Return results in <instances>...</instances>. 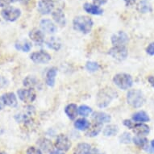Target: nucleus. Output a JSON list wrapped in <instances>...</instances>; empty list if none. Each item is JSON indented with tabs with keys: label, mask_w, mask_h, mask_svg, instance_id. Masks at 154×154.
<instances>
[{
	"label": "nucleus",
	"mask_w": 154,
	"mask_h": 154,
	"mask_svg": "<svg viewBox=\"0 0 154 154\" xmlns=\"http://www.w3.org/2000/svg\"><path fill=\"white\" fill-rule=\"evenodd\" d=\"M57 149H58L61 152H67L72 146L69 137L64 134H59L56 138L55 144H54Z\"/></svg>",
	"instance_id": "9"
},
{
	"label": "nucleus",
	"mask_w": 154,
	"mask_h": 154,
	"mask_svg": "<svg viewBox=\"0 0 154 154\" xmlns=\"http://www.w3.org/2000/svg\"><path fill=\"white\" fill-rule=\"evenodd\" d=\"M65 113L66 114V116H68L69 119L73 120L77 118V116L79 114V108H78L76 104H68L65 108Z\"/></svg>",
	"instance_id": "24"
},
{
	"label": "nucleus",
	"mask_w": 154,
	"mask_h": 154,
	"mask_svg": "<svg viewBox=\"0 0 154 154\" xmlns=\"http://www.w3.org/2000/svg\"><path fill=\"white\" fill-rule=\"evenodd\" d=\"M54 5L53 0H40L38 3L37 10L41 15H48L53 12Z\"/></svg>",
	"instance_id": "11"
},
{
	"label": "nucleus",
	"mask_w": 154,
	"mask_h": 154,
	"mask_svg": "<svg viewBox=\"0 0 154 154\" xmlns=\"http://www.w3.org/2000/svg\"><path fill=\"white\" fill-rule=\"evenodd\" d=\"M46 45H47L48 48L55 51L60 50V48H61V41H59V39L56 37L49 38L48 41H46Z\"/></svg>",
	"instance_id": "29"
},
{
	"label": "nucleus",
	"mask_w": 154,
	"mask_h": 154,
	"mask_svg": "<svg viewBox=\"0 0 154 154\" xmlns=\"http://www.w3.org/2000/svg\"><path fill=\"white\" fill-rule=\"evenodd\" d=\"M26 154H43V152L41 151L39 148L31 146L28 148L27 151H26Z\"/></svg>",
	"instance_id": "36"
},
{
	"label": "nucleus",
	"mask_w": 154,
	"mask_h": 154,
	"mask_svg": "<svg viewBox=\"0 0 154 154\" xmlns=\"http://www.w3.org/2000/svg\"><path fill=\"white\" fill-rule=\"evenodd\" d=\"M136 1H137V0H124V2L128 7V6H132L133 4H135Z\"/></svg>",
	"instance_id": "41"
},
{
	"label": "nucleus",
	"mask_w": 154,
	"mask_h": 154,
	"mask_svg": "<svg viewBox=\"0 0 154 154\" xmlns=\"http://www.w3.org/2000/svg\"><path fill=\"white\" fill-rule=\"evenodd\" d=\"M52 16H53V20L55 21L58 25L63 27L66 24V19L65 13L60 8H57L55 11H53L52 12Z\"/></svg>",
	"instance_id": "16"
},
{
	"label": "nucleus",
	"mask_w": 154,
	"mask_h": 154,
	"mask_svg": "<svg viewBox=\"0 0 154 154\" xmlns=\"http://www.w3.org/2000/svg\"><path fill=\"white\" fill-rule=\"evenodd\" d=\"M94 23L92 19L86 15H79L73 19V26L76 31H79L84 34L91 32Z\"/></svg>",
	"instance_id": "2"
},
{
	"label": "nucleus",
	"mask_w": 154,
	"mask_h": 154,
	"mask_svg": "<svg viewBox=\"0 0 154 154\" xmlns=\"http://www.w3.org/2000/svg\"><path fill=\"white\" fill-rule=\"evenodd\" d=\"M92 154H103L101 152H99V150H98L97 149H94L93 152H92Z\"/></svg>",
	"instance_id": "45"
},
{
	"label": "nucleus",
	"mask_w": 154,
	"mask_h": 154,
	"mask_svg": "<svg viewBox=\"0 0 154 154\" xmlns=\"http://www.w3.org/2000/svg\"><path fill=\"white\" fill-rule=\"evenodd\" d=\"M94 148L87 143H79L73 149V154H92Z\"/></svg>",
	"instance_id": "18"
},
{
	"label": "nucleus",
	"mask_w": 154,
	"mask_h": 154,
	"mask_svg": "<svg viewBox=\"0 0 154 154\" xmlns=\"http://www.w3.org/2000/svg\"><path fill=\"white\" fill-rule=\"evenodd\" d=\"M36 144L39 149L44 152H50L53 150V144L50 140L45 137H41L37 140Z\"/></svg>",
	"instance_id": "14"
},
{
	"label": "nucleus",
	"mask_w": 154,
	"mask_h": 154,
	"mask_svg": "<svg viewBox=\"0 0 154 154\" xmlns=\"http://www.w3.org/2000/svg\"><path fill=\"white\" fill-rule=\"evenodd\" d=\"M151 147H152V149L154 150V140H152L151 141Z\"/></svg>",
	"instance_id": "46"
},
{
	"label": "nucleus",
	"mask_w": 154,
	"mask_h": 154,
	"mask_svg": "<svg viewBox=\"0 0 154 154\" xmlns=\"http://www.w3.org/2000/svg\"><path fill=\"white\" fill-rule=\"evenodd\" d=\"M134 144L140 149H146L149 148V140L146 137L142 136H136L132 138Z\"/></svg>",
	"instance_id": "25"
},
{
	"label": "nucleus",
	"mask_w": 154,
	"mask_h": 154,
	"mask_svg": "<svg viewBox=\"0 0 154 154\" xmlns=\"http://www.w3.org/2000/svg\"><path fill=\"white\" fill-rule=\"evenodd\" d=\"M118 131H119L118 126L114 125V124H111V125L106 126L103 129V135L105 137H114L118 133Z\"/></svg>",
	"instance_id": "30"
},
{
	"label": "nucleus",
	"mask_w": 154,
	"mask_h": 154,
	"mask_svg": "<svg viewBox=\"0 0 154 154\" xmlns=\"http://www.w3.org/2000/svg\"><path fill=\"white\" fill-rule=\"evenodd\" d=\"M146 53L150 56H154V42L148 45L146 48Z\"/></svg>",
	"instance_id": "37"
},
{
	"label": "nucleus",
	"mask_w": 154,
	"mask_h": 154,
	"mask_svg": "<svg viewBox=\"0 0 154 154\" xmlns=\"http://www.w3.org/2000/svg\"><path fill=\"white\" fill-rule=\"evenodd\" d=\"M137 10L141 13L149 12V11H152L151 5L149 3H147V2L142 1V2H140L138 3V5H137Z\"/></svg>",
	"instance_id": "32"
},
{
	"label": "nucleus",
	"mask_w": 154,
	"mask_h": 154,
	"mask_svg": "<svg viewBox=\"0 0 154 154\" xmlns=\"http://www.w3.org/2000/svg\"><path fill=\"white\" fill-rule=\"evenodd\" d=\"M11 3V0H0V8H7Z\"/></svg>",
	"instance_id": "39"
},
{
	"label": "nucleus",
	"mask_w": 154,
	"mask_h": 154,
	"mask_svg": "<svg viewBox=\"0 0 154 154\" xmlns=\"http://www.w3.org/2000/svg\"><path fill=\"white\" fill-rule=\"evenodd\" d=\"M113 82L121 90H128L131 88L133 84V80L130 74L124 73H117L114 76Z\"/></svg>",
	"instance_id": "4"
},
{
	"label": "nucleus",
	"mask_w": 154,
	"mask_h": 154,
	"mask_svg": "<svg viewBox=\"0 0 154 154\" xmlns=\"http://www.w3.org/2000/svg\"><path fill=\"white\" fill-rule=\"evenodd\" d=\"M86 69L89 72L94 73L99 69V65L94 61H88L86 65Z\"/></svg>",
	"instance_id": "34"
},
{
	"label": "nucleus",
	"mask_w": 154,
	"mask_h": 154,
	"mask_svg": "<svg viewBox=\"0 0 154 154\" xmlns=\"http://www.w3.org/2000/svg\"><path fill=\"white\" fill-rule=\"evenodd\" d=\"M4 106H5V104L3 103L2 98H0V111H2L4 108Z\"/></svg>",
	"instance_id": "44"
},
{
	"label": "nucleus",
	"mask_w": 154,
	"mask_h": 154,
	"mask_svg": "<svg viewBox=\"0 0 154 154\" xmlns=\"http://www.w3.org/2000/svg\"><path fill=\"white\" fill-rule=\"evenodd\" d=\"M131 140H132V138L131 137V134L128 132H124L119 137V141L122 144H130Z\"/></svg>",
	"instance_id": "35"
},
{
	"label": "nucleus",
	"mask_w": 154,
	"mask_h": 154,
	"mask_svg": "<svg viewBox=\"0 0 154 154\" xmlns=\"http://www.w3.org/2000/svg\"><path fill=\"white\" fill-rule=\"evenodd\" d=\"M15 46L17 50H20L22 52H24V53H28L32 48V44L29 41H22V42H20V41L17 42L15 45Z\"/></svg>",
	"instance_id": "31"
},
{
	"label": "nucleus",
	"mask_w": 154,
	"mask_h": 154,
	"mask_svg": "<svg viewBox=\"0 0 154 154\" xmlns=\"http://www.w3.org/2000/svg\"><path fill=\"white\" fill-rule=\"evenodd\" d=\"M41 28L43 32L47 33H55L57 32V26L54 24L53 21L48 19H44L41 21Z\"/></svg>",
	"instance_id": "19"
},
{
	"label": "nucleus",
	"mask_w": 154,
	"mask_h": 154,
	"mask_svg": "<svg viewBox=\"0 0 154 154\" xmlns=\"http://www.w3.org/2000/svg\"><path fill=\"white\" fill-rule=\"evenodd\" d=\"M0 154H8L7 152H5L3 151H0Z\"/></svg>",
	"instance_id": "49"
},
{
	"label": "nucleus",
	"mask_w": 154,
	"mask_h": 154,
	"mask_svg": "<svg viewBox=\"0 0 154 154\" xmlns=\"http://www.w3.org/2000/svg\"><path fill=\"white\" fill-rule=\"evenodd\" d=\"M1 15L5 20L9 22H15L20 17L21 11L20 9L15 7L8 6L1 11Z\"/></svg>",
	"instance_id": "6"
},
{
	"label": "nucleus",
	"mask_w": 154,
	"mask_h": 154,
	"mask_svg": "<svg viewBox=\"0 0 154 154\" xmlns=\"http://www.w3.org/2000/svg\"><path fill=\"white\" fill-rule=\"evenodd\" d=\"M49 154H64V152H61L58 149H57V150H53V151H51L49 152Z\"/></svg>",
	"instance_id": "43"
},
{
	"label": "nucleus",
	"mask_w": 154,
	"mask_h": 154,
	"mask_svg": "<svg viewBox=\"0 0 154 154\" xmlns=\"http://www.w3.org/2000/svg\"><path fill=\"white\" fill-rule=\"evenodd\" d=\"M51 56L49 53L44 50L32 53L30 55V59L36 64H47L51 61Z\"/></svg>",
	"instance_id": "10"
},
{
	"label": "nucleus",
	"mask_w": 154,
	"mask_h": 154,
	"mask_svg": "<svg viewBox=\"0 0 154 154\" xmlns=\"http://www.w3.org/2000/svg\"><path fill=\"white\" fill-rule=\"evenodd\" d=\"M108 54L112 58L119 61H122L127 58L128 53L126 46H113L108 51Z\"/></svg>",
	"instance_id": "8"
},
{
	"label": "nucleus",
	"mask_w": 154,
	"mask_h": 154,
	"mask_svg": "<svg viewBox=\"0 0 154 154\" xmlns=\"http://www.w3.org/2000/svg\"><path fill=\"white\" fill-rule=\"evenodd\" d=\"M35 114V108L32 106H27L23 109V111L15 114V119L17 123L27 124L31 120H32Z\"/></svg>",
	"instance_id": "5"
},
{
	"label": "nucleus",
	"mask_w": 154,
	"mask_h": 154,
	"mask_svg": "<svg viewBox=\"0 0 154 154\" xmlns=\"http://www.w3.org/2000/svg\"><path fill=\"white\" fill-rule=\"evenodd\" d=\"M1 98L3 99L5 106H10V107H15V106H17V97L12 92H8V93L3 94Z\"/></svg>",
	"instance_id": "15"
},
{
	"label": "nucleus",
	"mask_w": 154,
	"mask_h": 154,
	"mask_svg": "<svg viewBox=\"0 0 154 154\" xmlns=\"http://www.w3.org/2000/svg\"><path fill=\"white\" fill-rule=\"evenodd\" d=\"M3 132H4V130H3V128H0V135L3 134Z\"/></svg>",
	"instance_id": "47"
},
{
	"label": "nucleus",
	"mask_w": 154,
	"mask_h": 154,
	"mask_svg": "<svg viewBox=\"0 0 154 154\" xmlns=\"http://www.w3.org/2000/svg\"><path fill=\"white\" fill-rule=\"evenodd\" d=\"M91 113H92V109L86 105H82L79 107V114L82 116H89Z\"/></svg>",
	"instance_id": "33"
},
{
	"label": "nucleus",
	"mask_w": 154,
	"mask_h": 154,
	"mask_svg": "<svg viewBox=\"0 0 154 154\" xmlns=\"http://www.w3.org/2000/svg\"><path fill=\"white\" fill-rule=\"evenodd\" d=\"M103 124L100 123H97L94 122L91 126H90L87 131L86 132V136L88 137H97L100 132H101L102 129H103Z\"/></svg>",
	"instance_id": "22"
},
{
	"label": "nucleus",
	"mask_w": 154,
	"mask_h": 154,
	"mask_svg": "<svg viewBox=\"0 0 154 154\" xmlns=\"http://www.w3.org/2000/svg\"><path fill=\"white\" fill-rule=\"evenodd\" d=\"M83 9L86 12L94 15H100L103 13V10L100 7L94 3H86L83 5Z\"/></svg>",
	"instance_id": "21"
},
{
	"label": "nucleus",
	"mask_w": 154,
	"mask_h": 154,
	"mask_svg": "<svg viewBox=\"0 0 154 154\" xmlns=\"http://www.w3.org/2000/svg\"><path fill=\"white\" fill-rule=\"evenodd\" d=\"M29 38L31 40L36 44L37 45H41L45 42V34L41 30L38 28H33L29 32Z\"/></svg>",
	"instance_id": "13"
},
{
	"label": "nucleus",
	"mask_w": 154,
	"mask_h": 154,
	"mask_svg": "<svg viewBox=\"0 0 154 154\" xmlns=\"http://www.w3.org/2000/svg\"><path fill=\"white\" fill-rule=\"evenodd\" d=\"M132 119L133 121H135V123H144V122H148L150 120V118H149V115L144 111H138V112H136L132 116Z\"/></svg>",
	"instance_id": "26"
},
{
	"label": "nucleus",
	"mask_w": 154,
	"mask_h": 154,
	"mask_svg": "<svg viewBox=\"0 0 154 154\" xmlns=\"http://www.w3.org/2000/svg\"><path fill=\"white\" fill-rule=\"evenodd\" d=\"M90 126H91L90 122L88 120H86V119H84V118L77 119L74 122L75 128L78 129V130H80V131H86L90 128Z\"/></svg>",
	"instance_id": "28"
},
{
	"label": "nucleus",
	"mask_w": 154,
	"mask_h": 154,
	"mask_svg": "<svg viewBox=\"0 0 154 154\" xmlns=\"http://www.w3.org/2000/svg\"><path fill=\"white\" fill-rule=\"evenodd\" d=\"M131 130L137 136H142V137H145L150 132L149 127L147 124H144L143 123L136 124Z\"/></svg>",
	"instance_id": "20"
},
{
	"label": "nucleus",
	"mask_w": 154,
	"mask_h": 154,
	"mask_svg": "<svg viewBox=\"0 0 154 154\" xmlns=\"http://www.w3.org/2000/svg\"><path fill=\"white\" fill-rule=\"evenodd\" d=\"M106 2H107V0H93L94 4L99 6V7H100V6L105 4Z\"/></svg>",
	"instance_id": "40"
},
{
	"label": "nucleus",
	"mask_w": 154,
	"mask_h": 154,
	"mask_svg": "<svg viewBox=\"0 0 154 154\" xmlns=\"http://www.w3.org/2000/svg\"><path fill=\"white\" fill-rule=\"evenodd\" d=\"M148 81H149V82L150 83V85H151V86L154 88V77L153 76H149V78H148Z\"/></svg>",
	"instance_id": "42"
},
{
	"label": "nucleus",
	"mask_w": 154,
	"mask_h": 154,
	"mask_svg": "<svg viewBox=\"0 0 154 154\" xmlns=\"http://www.w3.org/2000/svg\"><path fill=\"white\" fill-rule=\"evenodd\" d=\"M135 124L136 123L135 122H132L130 119H125L124 120V126H126L127 128H128L129 129H132L133 128V127L135 126Z\"/></svg>",
	"instance_id": "38"
},
{
	"label": "nucleus",
	"mask_w": 154,
	"mask_h": 154,
	"mask_svg": "<svg viewBox=\"0 0 154 154\" xmlns=\"http://www.w3.org/2000/svg\"><path fill=\"white\" fill-rule=\"evenodd\" d=\"M11 3H16V2H20V1H22V0H11Z\"/></svg>",
	"instance_id": "48"
},
{
	"label": "nucleus",
	"mask_w": 154,
	"mask_h": 154,
	"mask_svg": "<svg viewBox=\"0 0 154 154\" xmlns=\"http://www.w3.org/2000/svg\"><path fill=\"white\" fill-rule=\"evenodd\" d=\"M92 119L94 122L97 123H100V124H106L111 121V117L110 115L105 113V112H102V111H96L94 112L92 115Z\"/></svg>",
	"instance_id": "17"
},
{
	"label": "nucleus",
	"mask_w": 154,
	"mask_h": 154,
	"mask_svg": "<svg viewBox=\"0 0 154 154\" xmlns=\"http://www.w3.org/2000/svg\"><path fill=\"white\" fill-rule=\"evenodd\" d=\"M38 84H39V80L34 76H28L23 81V85L26 88L34 89L38 86Z\"/></svg>",
	"instance_id": "27"
},
{
	"label": "nucleus",
	"mask_w": 154,
	"mask_h": 154,
	"mask_svg": "<svg viewBox=\"0 0 154 154\" xmlns=\"http://www.w3.org/2000/svg\"><path fill=\"white\" fill-rule=\"evenodd\" d=\"M17 94L19 96V99L26 104L32 103L35 101V98H36V94H35L34 89H20V90H18Z\"/></svg>",
	"instance_id": "7"
},
{
	"label": "nucleus",
	"mask_w": 154,
	"mask_h": 154,
	"mask_svg": "<svg viewBox=\"0 0 154 154\" xmlns=\"http://www.w3.org/2000/svg\"><path fill=\"white\" fill-rule=\"evenodd\" d=\"M145 96L140 90H130L127 94V102L134 108L141 107L145 103Z\"/></svg>",
	"instance_id": "3"
},
{
	"label": "nucleus",
	"mask_w": 154,
	"mask_h": 154,
	"mask_svg": "<svg viewBox=\"0 0 154 154\" xmlns=\"http://www.w3.org/2000/svg\"><path fill=\"white\" fill-rule=\"evenodd\" d=\"M128 42V35L123 31H119L111 36V43L114 46H125Z\"/></svg>",
	"instance_id": "12"
},
{
	"label": "nucleus",
	"mask_w": 154,
	"mask_h": 154,
	"mask_svg": "<svg viewBox=\"0 0 154 154\" xmlns=\"http://www.w3.org/2000/svg\"><path fill=\"white\" fill-rule=\"evenodd\" d=\"M117 97V92L111 87H105L99 91L96 96V103L100 108H104Z\"/></svg>",
	"instance_id": "1"
},
{
	"label": "nucleus",
	"mask_w": 154,
	"mask_h": 154,
	"mask_svg": "<svg viewBox=\"0 0 154 154\" xmlns=\"http://www.w3.org/2000/svg\"><path fill=\"white\" fill-rule=\"evenodd\" d=\"M57 74V69L56 67H53V68L48 69L47 73H46L45 79V82L47 86H48L49 87H53L54 86Z\"/></svg>",
	"instance_id": "23"
}]
</instances>
